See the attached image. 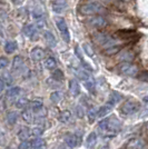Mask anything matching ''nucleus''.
<instances>
[{"label": "nucleus", "instance_id": "obj_15", "mask_svg": "<svg viewBox=\"0 0 148 149\" xmlns=\"http://www.w3.org/2000/svg\"><path fill=\"white\" fill-rule=\"evenodd\" d=\"M24 67V59L21 56H17L13 58V71H19Z\"/></svg>", "mask_w": 148, "mask_h": 149}, {"label": "nucleus", "instance_id": "obj_39", "mask_svg": "<svg viewBox=\"0 0 148 149\" xmlns=\"http://www.w3.org/2000/svg\"><path fill=\"white\" fill-rule=\"evenodd\" d=\"M8 66V59L6 57H1L0 58V68L1 69H5Z\"/></svg>", "mask_w": 148, "mask_h": 149}, {"label": "nucleus", "instance_id": "obj_5", "mask_svg": "<svg viewBox=\"0 0 148 149\" xmlns=\"http://www.w3.org/2000/svg\"><path fill=\"white\" fill-rule=\"evenodd\" d=\"M56 25L58 27V29L60 30L62 39L65 40V42H69L70 40V35H69V31H68V27L66 21L62 18H56Z\"/></svg>", "mask_w": 148, "mask_h": 149}, {"label": "nucleus", "instance_id": "obj_21", "mask_svg": "<svg viewBox=\"0 0 148 149\" xmlns=\"http://www.w3.org/2000/svg\"><path fill=\"white\" fill-rule=\"evenodd\" d=\"M18 120V113L16 111H9L7 113V123L9 125H15Z\"/></svg>", "mask_w": 148, "mask_h": 149}, {"label": "nucleus", "instance_id": "obj_24", "mask_svg": "<svg viewBox=\"0 0 148 149\" xmlns=\"http://www.w3.org/2000/svg\"><path fill=\"white\" fill-rule=\"evenodd\" d=\"M21 117L26 123H28V124L32 123V112H31L30 109H25L21 113Z\"/></svg>", "mask_w": 148, "mask_h": 149}, {"label": "nucleus", "instance_id": "obj_32", "mask_svg": "<svg viewBox=\"0 0 148 149\" xmlns=\"http://www.w3.org/2000/svg\"><path fill=\"white\" fill-rule=\"evenodd\" d=\"M120 50V46H111V47H109V48H107V49H105V54L106 55H115V54H117L118 51Z\"/></svg>", "mask_w": 148, "mask_h": 149}, {"label": "nucleus", "instance_id": "obj_22", "mask_svg": "<svg viewBox=\"0 0 148 149\" xmlns=\"http://www.w3.org/2000/svg\"><path fill=\"white\" fill-rule=\"evenodd\" d=\"M43 66H45V68L47 69H54L57 66V61H56V59L54 57H48L43 62Z\"/></svg>", "mask_w": 148, "mask_h": 149}, {"label": "nucleus", "instance_id": "obj_16", "mask_svg": "<svg viewBox=\"0 0 148 149\" xmlns=\"http://www.w3.org/2000/svg\"><path fill=\"white\" fill-rule=\"evenodd\" d=\"M96 143H97V135H96V132H90L88 135V137H87V140H86L87 147L94 148L96 146Z\"/></svg>", "mask_w": 148, "mask_h": 149}, {"label": "nucleus", "instance_id": "obj_45", "mask_svg": "<svg viewBox=\"0 0 148 149\" xmlns=\"http://www.w3.org/2000/svg\"><path fill=\"white\" fill-rule=\"evenodd\" d=\"M142 100H144L145 102H148V96H146V97H144V98H142Z\"/></svg>", "mask_w": 148, "mask_h": 149}, {"label": "nucleus", "instance_id": "obj_46", "mask_svg": "<svg viewBox=\"0 0 148 149\" xmlns=\"http://www.w3.org/2000/svg\"><path fill=\"white\" fill-rule=\"evenodd\" d=\"M98 149H108V147L107 146H100Z\"/></svg>", "mask_w": 148, "mask_h": 149}, {"label": "nucleus", "instance_id": "obj_14", "mask_svg": "<svg viewBox=\"0 0 148 149\" xmlns=\"http://www.w3.org/2000/svg\"><path fill=\"white\" fill-rule=\"evenodd\" d=\"M123 99V97H121V95L119 93H116V91H114V93H111V95L109 96V99H108V104L107 105H109L110 107L115 105V104H117L119 102L120 100Z\"/></svg>", "mask_w": 148, "mask_h": 149}, {"label": "nucleus", "instance_id": "obj_17", "mask_svg": "<svg viewBox=\"0 0 148 149\" xmlns=\"http://www.w3.org/2000/svg\"><path fill=\"white\" fill-rule=\"evenodd\" d=\"M58 118H59V121L62 123V124H68L70 121V119H71V112L69 110H64V111L60 112Z\"/></svg>", "mask_w": 148, "mask_h": 149}, {"label": "nucleus", "instance_id": "obj_35", "mask_svg": "<svg viewBox=\"0 0 148 149\" xmlns=\"http://www.w3.org/2000/svg\"><path fill=\"white\" fill-rule=\"evenodd\" d=\"M1 79L5 81V84H6L7 86H10V85L13 84V78H11V76L8 74V72L2 74V76H1Z\"/></svg>", "mask_w": 148, "mask_h": 149}, {"label": "nucleus", "instance_id": "obj_20", "mask_svg": "<svg viewBox=\"0 0 148 149\" xmlns=\"http://www.w3.org/2000/svg\"><path fill=\"white\" fill-rule=\"evenodd\" d=\"M18 48V46L17 44L15 42V41H7L6 45H5V51H6L7 54H13L16 50Z\"/></svg>", "mask_w": 148, "mask_h": 149}, {"label": "nucleus", "instance_id": "obj_11", "mask_svg": "<svg viewBox=\"0 0 148 149\" xmlns=\"http://www.w3.org/2000/svg\"><path fill=\"white\" fill-rule=\"evenodd\" d=\"M66 8V0H54L52 3V10L56 13H60Z\"/></svg>", "mask_w": 148, "mask_h": 149}, {"label": "nucleus", "instance_id": "obj_26", "mask_svg": "<svg viewBox=\"0 0 148 149\" xmlns=\"http://www.w3.org/2000/svg\"><path fill=\"white\" fill-rule=\"evenodd\" d=\"M31 147H32V149L45 147V141H43V139H41L40 137H39V138H35V139L31 141Z\"/></svg>", "mask_w": 148, "mask_h": 149}, {"label": "nucleus", "instance_id": "obj_38", "mask_svg": "<svg viewBox=\"0 0 148 149\" xmlns=\"http://www.w3.org/2000/svg\"><path fill=\"white\" fill-rule=\"evenodd\" d=\"M31 147V143H29L28 140H26V141H21V143L19 145L18 149H30Z\"/></svg>", "mask_w": 148, "mask_h": 149}, {"label": "nucleus", "instance_id": "obj_47", "mask_svg": "<svg viewBox=\"0 0 148 149\" xmlns=\"http://www.w3.org/2000/svg\"><path fill=\"white\" fill-rule=\"evenodd\" d=\"M36 149H45V147H41V148H36Z\"/></svg>", "mask_w": 148, "mask_h": 149}, {"label": "nucleus", "instance_id": "obj_33", "mask_svg": "<svg viewBox=\"0 0 148 149\" xmlns=\"http://www.w3.org/2000/svg\"><path fill=\"white\" fill-rule=\"evenodd\" d=\"M30 132H31V136H34L35 138H39L43 134V129L41 127H35V128L31 129Z\"/></svg>", "mask_w": 148, "mask_h": 149}, {"label": "nucleus", "instance_id": "obj_28", "mask_svg": "<svg viewBox=\"0 0 148 149\" xmlns=\"http://www.w3.org/2000/svg\"><path fill=\"white\" fill-rule=\"evenodd\" d=\"M76 74L80 78L81 80H84V81H86L87 79H89L91 76L89 74V72L88 71H86V70H84V69H80V70H77L76 71Z\"/></svg>", "mask_w": 148, "mask_h": 149}, {"label": "nucleus", "instance_id": "obj_48", "mask_svg": "<svg viewBox=\"0 0 148 149\" xmlns=\"http://www.w3.org/2000/svg\"><path fill=\"white\" fill-rule=\"evenodd\" d=\"M146 112H147V115H148V109H147V110H146Z\"/></svg>", "mask_w": 148, "mask_h": 149}, {"label": "nucleus", "instance_id": "obj_8", "mask_svg": "<svg viewBox=\"0 0 148 149\" xmlns=\"http://www.w3.org/2000/svg\"><path fill=\"white\" fill-rule=\"evenodd\" d=\"M22 32L26 37L30 38L31 40H37L38 35H37V27L34 25H26L22 28Z\"/></svg>", "mask_w": 148, "mask_h": 149}, {"label": "nucleus", "instance_id": "obj_6", "mask_svg": "<svg viewBox=\"0 0 148 149\" xmlns=\"http://www.w3.org/2000/svg\"><path fill=\"white\" fill-rule=\"evenodd\" d=\"M127 149H148V145L140 138H133L126 143Z\"/></svg>", "mask_w": 148, "mask_h": 149}, {"label": "nucleus", "instance_id": "obj_10", "mask_svg": "<svg viewBox=\"0 0 148 149\" xmlns=\"http://www.w3.org/2000/svg\"><path fill=\"white\" fill-rule=\"evenodd\" d=\"M65 140H66V143H67L70 148H74V147L78 146V145L81 143L80 139L76 136V135H73V134L66 135V139H65Z\"/></svg>", "mask_w": 148, "mask_h": 149}, {"label": "nucleus", "instance_id": "obj_41", "mask_svg": "<svg viewBox=\"0 0 148 149\" xmlns=\"http://www.w3.org/2000/svg\"><path fill=\"white\" fill-rule=\"evenodd\" d=\"M76 111H77V116H78L79 118H82V117H84V109H82V107H80V106H77Z\"/></svg>", "mask_w": 148, "mask_h": 149}, {"label": "nucleus", "instance_id": "obj_1", "mask_svg": "<svg viewBox=\"0 0 148 149\" xmlns=\"http://www.w3.org/2000/svg\"><path fill=\"white\" fill-rule=\"evenodd\" d=\"M79 11L82 15H94V13H106V8L101 6L99 2H88L80 6Z\"/></svg>", "mask_w": 148, "mask_h": 149}, {"label": "nucleus", "instance_id": "obj_31", "mask_svg": "<svg viewBox=\"0 0 148 149\" xmlns=\"http://www.w3.org/2000/svg\"><path fill=\"white\" fill-rule=\"evenodd\" d=\"M88 121L90 123V124H93L94 121H95V119H96V117L98 116V112H96V110L94 109V108H90L89 110H88Z\"/></svg>", "mask_w": 148, "mask_h": 149}, {"label": "nucleus", "instance_id": "obj_19", "mask_svg": "<svg viewBox=\"0 0 148 149\" xmlns=\"http://www.w3.org/2000/svg\"><path fill=\"white\" fill-rule=\"evenodd\" d=\"M30 130H31V129H29V128H26V127L21 128V130L18 132V138L21 140V141H26V140L28 139V137L31 135Z\"/></svg>", "mask_w": 148, "mask_h": 149}, {"label": "nucleus", "instance_id": "obj_3", "mask_svg": "<svg viewBox=\"0 0 148 149\" xmlns=\"http://www.w3.org/2000/svg\"><path fill=\"white\" fill-rule=\"evenodd\" d=\"M118 70L123 74L130 76V77H135V76L138 74V68L136 67L135 65L130 63V62H121L118 66Z\"/></svg>", "mask_w": 148, "mask_h": 149}, {"label": "nucleus", "instance_id": "obj_25", "mask_svg": "<svg viewBox=\"0 0 148 149\" xmlns=\"http://www.w3.org/2000/svg\"><path fill=\"white\" fill-rule=\"evenodd\" d=\"M19 93H20V88L13 87L10 89H8V91L6 93V96L8 98H13V97H17Z\"/></svg>", "mask_w": 148, "mask_h": 149}, {"label": "nucleus", "instance_id": "obj_44", "mask_svg": "<svg viewBox=\"0 0 148 149\" xmlns=\"http://www.w3.org/2000/svg\"><path fill=\"white\" fill-rule=\"evenodd\" d=\"M11 1H13L15 5H20V3H21L24 0H11Z\"/></svg>", "mask_w": 148, "mask_h": 149}, {"label": "nucleus", "instance_id": "obj_4", "mask_svg": "<svg viewBox=\"0 0 148 149\" xmlns=\"http://www.w3.org/2000/svg\"><path fill=\"white\" fill-rule=\"evenodd\" d=\"M139 108H140V105H139L138 101H136V100H128V101H126L121 106L120 110H121L124 115H133L134 112L138 111Z\"/></svg>", "mask_w": 148, "mask_h": 149}, {"label": "nucleus", "instance_id": "obj_18", "mask_svg": "<svg viewBox=\"0 0 148 149\" xmlns=\"http://www.w3.org/2000/svg\"><path fill=\"white\" fill-rule=\"evenodd\" d=\"M119 58H120V60H123V62H129L134 59V54L129 50H125L120 54Z\"/></svg>", "mask_w": 148, "mask_h": 149}, {"label": "nucleus", "instance_id": "obj_7", "mask_svg": "<svg viewBox=\"0 0 148 149\" xmlns=\"http://www.w3.org/2000/svg\"><path fill=\"white\" fill-rule=\"evenodd\" d=\"M88 25H90L91 27H95V28H103L107 25V20H106L104 17L101 16H95V17H91L87 20Z\"/></svg>", "mask_w": 148, "mask_h": 149}, {"label": "nucleus", "instance_id": "obj_2", "mask_svg": "<svg viewBox=\"0 0 148 149\" xmlns=\"http://www.w3.org/2000/svg\"><path fill=\"white\" fill-rule=\"evenodd\" d=\"M94 41L99 46H103L105 49L109 48L111 46H115V40L104 32H96L94 35Z\"/></svg>", "mask_w": 148, "mask_h": 149}, {"label": "nucleus", "instance_id": "obj_40", "mask_svg": "<svg viewBox=\"0 0 148 149\" xmlns=\"http://www.w3.org/2000/svg\"><path fill=\"white\" fill-rule=\"evenodd\" d=\"M82 47H84V50L86 51V54H87V55H88V56L94 57V51H93V49H91V48H90V47H89L88 45L85 44V45H84V46H82Z\"/></svg>", "mask_w": 148, "mask_h": 149}, {"label": "nucleus", "instance_id": "obj_29", "mask_svg": "<svg viewBox=\"0 0 148 149\" xmlns=\"http://www.w3.org/2000/svg\"><path fill=\"white\" fill-rule=\"evenodd\" d=\"M85 86H86V88L89 90V91H95V87H96V82H95V80H94L93 77H90L89 79H87L86 81H85Z\"/></svg>", "mask_w": 148, "mask_h": 149}, {"label": "nucleus", "instance_id": "obj_37", "mask_svg": "<svg viewBox=\"0 0 148 149\" xmlns=\"http://www.w3.org/2000/svg\"><path fill=\"white\" fill-rule=\"evenodd\" d=\"M32 17H34L35 20H37V19L43 18V13L40 9H35L34 13H32Z\"/></svg>", "mask_w": 148, "mask_h": 149}, {"label": "nucleus", "instance_id": "obj_27", "mask_svg": "<svg viewBox=\"0 0 148 149\" xmlns=\"http://www.w3.org/2000/svg\"><path fill=\"white\" fill-rule=\"evenodd\" d=\"M62 98V93L60 91H54L50 95V100L54 102V104H58Z\"/></svg>", "mask_w": 148, "mask_h": 149}, {"label": "nucleus", "instance_id": "obj_13", "mask_svg": "<svg viewBox=\"0 0 148 149\" xmlns=\"http://www.w3.org/2000/svg\"><path fill=\"white\" fill-rule=\"evenodd\" d=\"M43 37H45V40H46V42H47V45H48L49 47H55L56 44H57V41H56L55 36H54L49 30L45 31Z\"/></svg>", "mask_w": 148, "mask_h": 149}, {"label": "nucleus", "instance_id": "obj_23", "mask_svg": "<svg viewBox=\"0 0 148 149\" xmlns=\"http://www.w3.org/2000/svg\"><path fill=\"white\" fill-rule=\"evenodd\" d=\"M111 110V107L109 105H106V106H103V107H100L98 109V117H105L107 116Z\"/></svg>", "mask_w": 148, "mask_h": 149}, {"label": "nucleus", "instance_id": "obj_30", "mask_svg": "<svg viewBox=\"0 0 148 149\" xmlns=\"http://www.w3.org/2000/svg\"><path fill=\"white\" fill-rule=\"evenodd\" d=\"M28 105V99L25 98V97H21V98H19L16 102H15V106L19 108V109H21V108H25L26 106Z\"/></svg>", "mask_w": 148, "mask_h": 149}, {"label": "nucleus", "instance_id": "obj_9", "mask_svg": "<svg viewBox=\"0 0 148 149\" xmlns=\"http://www.w3.org/2000/svg\"><path fill=\"white\" fill-rule=\"evenodd\" d=\"M30 57L34 61H40L45 58V51L40 47H36L31 50Z\"/></svg>", "mask_w": 148, "mask_h": 149}, {"label": "nucleus", "instance_id": "obj_12", "mask_svg": "<svg viewBox=\"0 0 148 149\" xmlns=\"http://www.w3.org/2000/svg\"><path fill=\"white\" fill-rule=\"evenodd\" d=\"M69 90H70V93L74 97L79 96V93H80V87H79V84L77 82V80L71 79V80L69 81Z\"/></svg>", "mask_w": 148, "mask_h": 149}, {"label": "nucleus", "instance_id": "obj_36", "mask_svg": "<svg viewBox=\"0 0 148 149\" xmlns=\"http://www.w3.org/2000/svg\"><path fill=\"white\" fill-rule=\"evenodd\" d=\"M35 24H36L37 29H43L46 27V20H45V18L37 19V20H35Z\"/></svg>", "mask_w": 148, "mask_h": 149}, {"label": "nucleus", "instance_id": "obj_34", "mask_svg": "<svg viewBox=\"0 0 148 149\" xmlns=\"http://www.w3.org/2000/svg\"><path fill=\"white\" fill-rule=\"evenodd\" d=\"M52 79H55L57 81H61L64 79V74H62L61 70L56 69L55 71H54V74H52Z\"/></svg>", "mask_w": 148, "mask_h": 149}, {"label": "nucleus", "instance_id": "obj_42", "mask_svg": "<svg viewBox=\"0 0 148 149\" xmlns=\"http://www.w3.org/2000/svg\"><path fill=\"white\" fill-rule=\"evenodd\" d=\"M139 79L142 81H147L148 82V71H144L142 74H140L139 76Z\"/></svg>", "mask_w": 148, "mask_h": 149}, {"label": "nucleus", "instance_id": "obj_43", "mask_svg": "<svg viewBox=\"0 0 148 149\" xmlns=\"http://www.w3.org/2000/svg\"><path fill=\"white\" fill-rule=\"evenodd\" d=\"M5 85H6V84H5V81L1 79V80H0V90H1V91H3V89H5Z\"/></svg>", "mask_w": 148, "mask_h": 149}]
</instances>
